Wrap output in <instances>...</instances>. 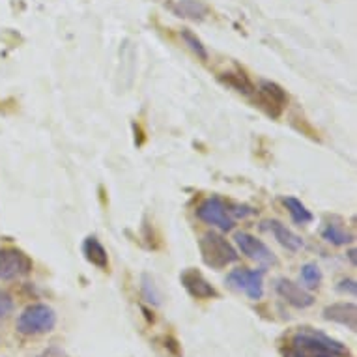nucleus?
I'll list each match as a JSON object with an SVG mask.
<instances>
[{
    "instance_id": "obj_1",
    "label": "nucleus",
    "mask_w": 357,
    "mask_h": 357,
    "mask_svg": "<svg viewBox=\"0 0 357 357\" xmlns=\"http://www.w3.org/2000/svg\"><path fill=\"white\" fill-rule=\"evenodd\" d=\"M287 357H346L348 350L339 340L331 339L322 331L301 328L290 337L284 351Z\"/></svg>"
},
{
    "instance_id": "obj_7",
    "label": "nucleus",
    "mask_w": 357,
    "mask_h": 357,
    "mask_svg": "<svg viewBox=\"0 0 357 357\" xmlns=\"http://www.w3.org/2000/svg\"><path fill=\"white\" fill-rule=\"evenodd\" d=\"M258 96V103L262 109H266V112L273 118H279L284 111V107L288 103V96L287 92L282 90L279 84L271 81H262L260 86L257 90Z\"/></svg>"
},
{
    "instance_id": "obj_9",
    "label": "nucleus",
    "mask_w": 357,
    "mask_h": 357,
    "mask_svg": "<svg viewBox=\"0 0 357 357\" xmlns=\"http://www.w3.org/2000/svg\"><path fill=\"white\" fill-rule=\"evenodd\" d=\"M275 290L287 303H290L296 309H307V307L314 303V296L307 292L299 284H296L294 281H290V279H279L275 282Z\"/></svg>"
},
{
    "instance_id": "obj_17",
    "label": "nucleus",
    "mask_w": 357,
    "mask_h": 357,
    "mask_svg": "<svg viewBox=\"0 0 357 357\" xmlns=\"http://www.w3.org/2000/svg\"><path fill=\"white\" fill-rule=\"evenodd\" d=\"M322 238L329 243H333V245H348L354 241V236L344 232L342 229H339L337 225H328L326 229L322 230Z\"/></svg>"
},
{
    "instance_id": "obj_2",
    "label": "nucleus",
    "mask_w": 357,
    "mask_h": 357,
    "mask_svg": "<svg viewBox=\"0 0 357 357\" xmlns=\"http://www.w3.org/2000/svg\"><path fill=\"white\" fill-rule=\"evenodd\" d=\"M199 249L206 266H210L213 270H222L229 264H234L238 260V251L232 247V243L217 232H206L200 238Z\"/></svg>"
},
{
    "instance_id": "obj_8",
    "label": "nucleus",
    "mask_w": 357,
    "mask_h": 357,
    "mask_svg": "<svg viewBox=\"0 0 357 357\" xmlns=\"http://www.w3.org/2000/svg\"><path fill=\"white\" fill-rule=\"evenodd\" d=\"M236 243L240 247V251L249 257L255 262L262 264V266H273L277 264L275 255L271 252V249L264 241L257 240L255 236L247 234V232H240L236 234Z\"/></svg>"
},
{
    "instance_id": "obj_12",
    "label": "nucleus",
    "mask_w": 357,
    "mask_h": 357,
    "mask_svg": "<svg viewBox=\"0 0 357 357\" xmlns=\"http://www.w3.org/2000/svg\"><path fill=\"white\" fill-rule=\"evenodd\" d=\"M172 12L178 17L191 19V21H204L210 15V6L202 0H178L172 6Z\"/></svg>"
},
{
    "instance_id": "obj_15",
    "label": "nucleus",
    "mask_w": 357,
    "mask_h": 357,
    "mask_svg": "<svg viewBox=\"0 0 357 357\" xmlns=\"http://www.w3.org/2000/svg\"><path fill=\"white\" fill-rule=\"evenodd\" d=\"M282 204L287 206V210L290 211V215H292V219L298 225H309V222H312V213L307 210V206L301 200L288 197V199H282Z\"/></svg>"
},
{
    "instance_id": "obj_16",
    "label": "nucleus",
    "mask_w": 357,
    "mask_h": 357,
    "mask_svg": "<svg viewBox=\"0 0 357 357\" xmlns=\"http://www.w3.org/2000/svg\"><path fill=\"white\" fill-rule=\"evenodd\" d=\"M221 81L234 88V90H238L240 94L249 96L255 92V86H252V82L249 81V77L245 73H232V71H229V73H222Z\"/></svg>"
},
{
    "instance_id": "obj_21",
    "label": "nucleus",
    "mask_w": 357,
    "mask_h": 357,
    "mask_svg": "<svg viewBox=\"0 0 357 357\" xmlns=\"http://www.w3.org/2000/svg\"><path fill=\"white\" fill-rule=\"evenodd\" d=\"M13 307H15V303H13L12 296L6 290L0 288V318L10 317L13 312Z\"/></svg>"
},
{
    "instance_id": "obj_23",
    "label": "nucleus",
    "mask_w": 357,
    "mask_h": 357,
    "mask_svg": "<svg viewBox=\"0 0 357 357\" xmlns=\"http://www.w3.org/2000/svg\"><path fill=\"white\" fill-rule=\"evenodd\" d=\"M165 348H169L176 357H180V346H178V342H176L172 337H167V339H165Z\"/></svg>"
},
{
    "instance_id": "obj_14",
    "label": "nucleus",
    "mask_w": 357,
    "mask_h": 357,
    "mask_svg": "<svg viewBox=\"0 0 357 357\" xmlns=\"http://www.w3.org/2000/svg\"><path fill=\"white\" fill-rule=\"evenodd\" d=\"M266 225H270L271 234H273V238H275L284 249H288V251L292 252H298L303 249V240H301L296 232L287 229V225H282V222L279 221H270L266 222Z\"/></svg>"
},
{
    "instance_id": "obj_18",
    "label": "nucleus",
    "mask_w": 357,
    "mask_h": 357,
    "mask_svg": "<svg viewBox=\"0 0 357 357\" xmlns=\"http://www.w3.org/2000/svg\"><path fill=\"white\" fill-rule=\"evenodd\" d=\"M142 298L146 299L148 303L152 305H161V299H163V296H161V292H159L158 284L153 282V279L150 275H142Z\"/></svg>"
},
{
    "instance_id": "obj_4",
    "label": "nucleus",
    "mask_w": 357,
    "mask_h": 357,
    "mask_svg": "<svg viewBox=\"0 0 357 357\" xmlns=\"http://www.w3.org/2000/svg\"><path fill=\"white\" fill-rule=\"evenodd\" d=\"M32 260L17 247L0 249V281H13L17 277L29 275Z\"/></svg>"
},
{
    "instance_id": "obj_11",
    "label": "nucleus",
    "mask_w": 357,
    "mask_h": 357,
    "mask_svg": "<svg viewBox=\"0 0 357 357\" xmlns=\"http://www.w3.org/2000/svg\"><path fill=\"white\" fill-rule=\"evenodd\" d=\"M324 318L329 322L346 326L351 331L357 329V307L356 303H333L324 309Z\"/></svg>"
},
{
    "instance_id": "obj_6",
    "label": "nucleus",
    "mask_w": 357,
    "mask_h": 357,
    "mask_svg": "<svg viewBox=\"0 0 357 357\" xmlns=\"http://www.w3.org/2000/svg\"><path fill=\"white\" fill-rule=\"evenodd\" d=\"M227 284L232 290L243 292L258 301L264 296V271L260 270H234L227 277Z\"/></svg>"
},
{
    "instance_id": "obj_5",
    "label": "nucleus",
    "mask_w": 357,
    "mask_h": 357,
    "mask_svg": "<svg viewBox=\"0 0 357 357\" xmlns=\"http://www.w3.org/2000/svg\"><path fill=\"white\" fill-rule=\"evenodd\" d=\"M197 215H199L200 221L219 227L221 230L234 229V219L230 215L229 206L225 204L219 197H210V199L202 200L197 208Z\"/></svg>"
},
{
    "instance_id": "obj_19",
    "label": "nucleus",
    "mask_w": 357,
    "mask_h": 357,
    "mask_svg": "<svg viewBox=\"0 0 357 357\" xmlns=\"http://www.w3.org/2000/svg\"><path fill=\"white\" fill-rule=\"evenodd\" d=\"M180 36H182V40L185 41V45H188L200 60H208V51H206V47L202 45V41L197 38V34H193L189 29H182L180 30Z\"/></svg>"
},
{
    "instance_id": "obj_3",
    "label": "nucleus",
    "mask_w": 357,
    "mask_h": 357,
    "mask_svg": "<svg viewBox=\"0 0 357 357\" xmlns=\"http://www.w3.org/2000/svg\"><path fill=\"white\" fill-rule=\"evenodd\" d=\"M56 326V312L49 305H30L17 318V331L21 335H41L53 331Z\"/></svg>"
},
{
    "instance_id": "obj_10",
    "label": "nucleus",
    "mask_w": 357,
    "mask_h": 357,
    "mask_svg": "<svg viewBox=\"0 0 357 357\" xmlns=\"http://www.w3.org/2000/svg\"><path fill=\"white\" fill-rule=\"evenodd\" d=\"M182 284L183 288L188 290L189 296H193L195 299H211L219 298V292H217L213 284L206 281V277L197 270H185L182 273Z\"/></svg>"
},
{
    "instance_id": "obj_24",
    "label": "nucleus",
    "mask_w": 357,
    "mask_h": 357,
    "mask_svg": "<svg viewBox=\"0 0 357 357\" xmlns=\"http://www.w3.org/2000/svg\"><path fill=\"white\" fill-rule=\"evenodd\" d=\"M348 257H350L351 264H356V251H354V249H351V251L348 252Z\"/></svg>"
},
{
    "instance_id": "obj_22",
    "label": "nucleus",
    "mask_w": 357,
    "mask_h": 357,
    "mask_svg": "<svg viewBox=\"0 0 357 357\" xmlns=\"http://www.w3.org/2000/svg\"><path fill=\"white\" fill-rule=\"evenodd\" d=\"M339 292L342 294H350V296H356L357 294V284L356 281H351V279H344V281L339 282Z\"/></svg>"
},
{
    "instance_id": "obj_20",
    "label": "nucleus",
    "mask_w": 357,
    "mask_h": 357,
    "mask_svg": "<svg viewBox=\"0 0 357 357\" xmlns=\"http://www.w3.org/2000/svg\"><path fill=\"white\" fill-rule=\"evenodd\" d=\"M301 281L309 288H317L322 282V271L317 264H305L301 268Z\"/></svg>"
},
{
    "instance_id": "obj_13",
    "label": "nucleus",
    "mask_w": 357,
    "mask_h": 357,
    "mask_svg": "<svg viewBox=\"0 0 357 357\" xmlns=\"http://www.w3.org/2000/svg\"><path fill=\"white\" fill-rule=\"evenodd\" d=\"M82 252L92 266L98 270L105 271L109 268V255H107L105 247L101 245V241L96 236H88L84 243H82Z\"/></svg>"
}]
</instances>
